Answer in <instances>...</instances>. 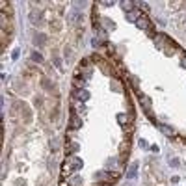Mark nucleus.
Returning a JSON list of instances; mask_svg holds the SVG:
<instances>
[{"mask_svg":"<svg viewBox=\"0 0 186 186\" xmlns=\"http://www.w3.org/2000/svg\"><path fill=\"white\" fill-rule=\"evenodd\" d=\"M136 26H138L140 30H145V32H149V28H151V23H149V19H147L145 15H142L140 19H138Z\"/></svg>","mask_w":186,"mask_h":186,"instance_id":"1","label":"nucleus"},{"mask_svg":"<svg viewBox=\"0 0 186 186\" xmlns=\"http://www.w3.org/2000/svg\"><path fill=\"white\" fill-rule=\"evenodd\" d=\"M164 43H168V37L164 36V34H156V36H155V45L160 47V49H164V47H166Z\"/></svg>","mask_w":186,"mask_h":186,"instance_id":"2","label":"nucleus"},{"mask_svg":"<svg viewBox=\"0 0 186 186\" xmlns=\"http://www.w3.org/2000/svg\"><path fill=\"white\" fill-rule=\"evenodd\" d=\"M117 121H119V125L125 127V128H128V125H130V117H128L127 114H119L117 115Z\"/></svg>","mask_w":186,"mask_h":186,"instance_id":"3","label":"nucleus"},{"mask_svg":"<svg viewBox=\"0 0 186 186\" xmlns=\"http://www.w3.org/2000/svg\"><path fill=\"white\" fill-rule=\"evenodd\" d=\"M121 8L125 9L127 13H132L134 8H136V2H128V0H125V2H121Z\"/></svg>","mask_w":186,"mask_h":186,"instance_id":"4","label":"nucleus"},{"mask_svg":"<svg viewBox=\"0 0 186 186\" xmlns=\"http://www.w3.org/2000/svg\"><path fill=\"white\" fill-rule=\"evenodd\" d=\"M77 99L78 101H88L89 99V91H88V89H78V91H77Z\"/></svg>","mask_w":186,"mask_h":186,"instance_id":"5","label":"nucleus"},{"mask_svg":"<svg viewBox=\"0 0 186 186\" xmlns=\"http://www.w3.org/2000/svg\"><path fill=\"white\" fill-rule=\"evenodd\" d=\"M136 173H138V164L134 162L132 166L128 168V171H127V179H134V177H136Z\"/></svg>","mask_w":186,"mask_h":186,"instance_id":"6","label":"nucleus"},{"mask_svg":"<svg viewBox=\"0 0 186 186\" xmlns=\"http://www.w3.org/2000/svg\"><path fill=\"white\" fill-rule=\"evenodd\" d=\"M71 164H73L71 158H67V160L63 162V168H61V173H63V175H69V171H71Z\"/></svg>","mask_w":186,"mask_h":186,"instance_id":"7","label":"nucleus"},{"mask_svg":"<svg viewBox=\"0 0 186 186\" xmlns=\"http://www.w3.org/2000/svg\"><path fill=\"white\" fill-rule=\"evenodd\" d=\"M160 128H162V132H166L168 136H175V130L171 128V127H168V125H160Z\"/></svg>","mask_w":186,"mask_h":186,"instance_id":"8","label":"nucleus"},{"mask_svg":"<svg viewBox=\"0 0 186 186\" xmlns=\"http://www.w3.org/2000/svg\"><path fill=\"white\" fill-rule=\"evenodd\" d=\"M73 84L77 86L78 89H82V88H84V78H82V77H77V78L73 80Z\"/></svg>","mask_w":186,"mask_h":186,"instance_id":"9","label":"nucleus"},{"mask_svg":"<svg viewBox=\"0 0 186 186\" xmlns=\"http://www.w3.org/2000/svg\"><path fill=\"white\" fill-rule=\"evenodd\" d=\"M82 125V121H80V117H77V115H73L71 117V127H74V128H78Z\"/></svg>","mask_w":186,"mask_h":186,"instance_id":"10","label":"nucleus"},{"mask_svg":"<svg viewBox=\"0 0 186 186\" xmlns=\"http://www.w3.org/2000/svg\"><path fill=\"white\" fill-rule=\"evenodd\" d=\"M138 99H140V102H142V104L147 108V104H149V99H147V95H143V93H138Z\"/></svg>","mask_w":186,"mask_h":186,"instance_id":"11","label":"nucleus"},{"mask_svg":"<svg viewBox=\"0 0 186 186\" xmlns=\"http://www.w3.org/2000/svg\"><path fill=\"white\" fill-rule=\"evenodd\" d=\"M50 147H52V151H58L60 149V142L58 140H50Z\"/></svg>","mask_w":186,"mask_h":186,"instance_id":"12","label":"nucleus"},{"mask_svg":"<svg viewBox=\"0 0 186 186\" xmlns=\"http://www.w3.org/2000/svg\"><path fill=\"white\" fill-rule=\"evenodd\" d=\"M73 168H74V169H80V168H82V160H78V158H77V160L73 162Z\"/></svg>","mask_w":186,"mask_h":186,"instance_id":"13","label":"nucleus"},{"mask_svg":"<svg viewBox=\"0 0 186 186\" xmlns=\"http://www.w3.org/2000/svg\"><path fill=\"white\" fill-rule=\"evenodd\" d=\"M169 166H171V168H177V166H179V158H171V160H169Z\"/></svg>","mask_w":186,"mask_h":186,"instance_id":"14","label":"nucleus"},{"mask_svg":"<svg viewBox=\"0 0 186 186\" xmlns=\"http://www.w3.org/2000/svg\"><path fill=\"white\" fill-rule=\"evenodd\" d=\"M136 6H140L142 9H145V11H149V6L147 4H143V2H136Z\"/></svg>","mask_w":186,"mask_h":186,"instance_id":"15","label":"nucleus"},{"mask_svg":"<svg viewBox=\"0 0 186 186\" xmlns=\"http://www.w3.org/2000/svg\"><path fill=\"white\" fill-rule=\"evenodd\" d=\"M32 58H34V61H41V54H39V52H34Z\"/></svg>","mask_w":186,"mask_h":186,"instance_id":"16","label":"nucleus"},{"mask_svg":"<svg viewBox=\"0 0 186 186\" xmlns=\"http://www.w3.org/2000/svg\"><path fill=\"white\" fill-rule=\"evenodd\" d=\"M181 65H182V67H186V58H182V60H181Z\"/></svg>","mask_w":186,"mask_h":186,"instance_id":"17","label":"nucleus"},{"mask_svg":"<svg viewBox=\"0 0 186 186\" xmlns=\"http://www.w3.org/2000/svg\"><path fill=\"white\" fill-rule=\"evenodd\" d=\"M60 186H69V184L67 182H60Z\"/></svg>","mask_w":186,"mask_h":186,"instance_id":"18","label":"nucleus"}]
</instances>
